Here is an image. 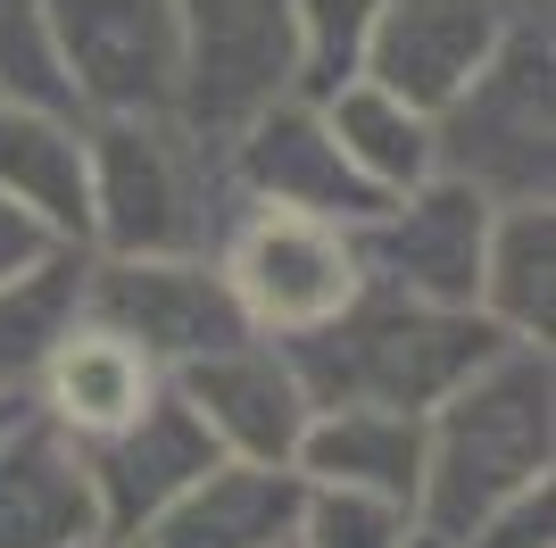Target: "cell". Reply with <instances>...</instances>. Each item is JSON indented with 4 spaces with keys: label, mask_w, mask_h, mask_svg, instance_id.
Masks as SVG:
<instances>
[{
    "label": "cell",
    "mask_w": 556,
    "mask_h": 548,
    "mask_svg": "<svg viewBox=\"0 0 556 548\" xmlns=\"http://www.w3.org/2000/svg\"><path fill=\"white\" fill-rule=\"evenodd\" d=\"M532 482H556V358L548 341H498L441 408H424L416 524L432 540H465Z\"/></svg>",
    "instance_id": "cell-1"
},
{
    "label": "cell",
    "mask_w": 556,
    "mask_h": 548,
    "mask_svg": "<svg viewBox=\"0 0 556 548\" xmlns=\"http://www.w3.org/2000/svg\"><path fill=\"white\" fill-rule=\"evenodd\" d=\"M241 208L225 141L184 116H84V250L100 258H208Z\"/></svg>",
    "instance_id": "cell-2"
},
{
    "label": "cell",
    "mask_w": 556,
    "mask_h": 548,
    "mask_svg": "<svg viewBox=\"0 0 556 548\" xmlns=\"http://www.w3.org/2000/svg\"><path fill=\"white\" fill-rule=\"evenodd\" d=\"M507 341L482 308H432V299H407V291H366L349 299L332 324L300 333L291 365L316 408H399V415H424L441 408L448 390Z\"/></svg>",
    "instance_id": "cell-3"
},
{
    "label": "cell",
    "mask_w": 556,
    "mask_h": 548,
    "mask_svg": "<svg viewBox=\"0 0 556 548\" xmlns=\"http://www.w3.org/2000/svg\"><path fill=\"white\" fill-rule=\"evenodd\" d=\"M441 175L482 200H556V50L548 17H515L490 67L432 116Z\"/></svg>",
    "instance_id": "cell-4"
},
{
    "label": "cell",
    "mask_w": 556,
    "mask_h": 548,
    "mask_svg": "<svg viewBox=\"0 0 556 548\" xmlns=\"http://www.w3.org/2000/svg\"><path fill=\"white\" fill-rule=\"evenodd\" d=\"M216 274H225L232 308L266 341H300L316 324H332L349 299L366 291V258H357V225L332 216H300V208L241 200L216 233Z\"/></svg>",
    "instance_id": "cell-5"
},
{
    "label": "cell",
    "mask_w": 556,
    "mask_h": 548,
    "mask_svg": "<svg viewBox=\"0 0 556 548\" xmlns=\"http://www.w3.org/2000/svg\"><path fill=\"white\" fill-rule=\"evenodd\" d=\"M75 116H166L184 91L175 0H42Z\"/></svg>",
    "instance_id": "cell-6"
},
{
    "label": "cell",
    "mask_w": 556,
    "mask_h": 548,
    "mask_svg": "<svg viewBox=\"0 0 556 548\" xmlns=\"http://www.w3.org/2000/svg\"><path fill=\"white\" fill-rule=\"evenodd\" d=\"M490 208L473 183L457 175H424L407 191L374 208L357 225V258H366V283L407 299H432V308H473L482 291V241H490Z\"/></svg>",
    "instance_id": "cell-7"
},
{
    "label": "cell",
    "mask_w": 556,
    "mask_h": 548,
    "mask_svg": "<svg viewBox=\"0 0 556 548\" xmlns=\"http://www.w3.org/2000/svg\"><path fill=\"white\" fill-rule=\"evenodd\" d=\"M184 25V91L175 116L225 141L275 91H291V0H175Z\"/></svg>",
    "instance_id": "cell-8"
},
{
    "label": "cell",
    "mask_w": 556,
    "mask_h": 548,
    "mask_svg": "<svg viewBox=\"0 0 556 548\" xmlns=\"http://www.w3.org/2000/svg\"><path fill=\"white\" fill-rule=\"evenodd\" d=\"M84 316H100L125 341H141L166 374L250 333L232 291H225V274H216V258H100L92 250V266H84Z\"/></svg>",
    "instance_id": "cell-9"
},
{
    "label": "cell",
    "mask_w": 556,
    "mask_h": 548,
    "mask_svg": "<svg viewBox=\"0 0 556 548\" xmlns=\"http://www.w3.org/2000/svg\"><path fill=\"white\" fill-rule=\"evenodd\" d=\"M225 175H232L241 200L300 208V216H332V225H366L374 208H382V191L341 159L325 109L300 100V91H275L257 116L232 125V134H225Z\"/></svg>",
    "instance_id": "cell-10"
},
{
    "label": "cell",
    "mask_w": 556,
    "mask_h": 548,
    "mask_svg": "<svg viewBox=\"0 0 556 548\" xmlns=\"http://www.w3.org/2000/svg\"><path fill=\"white\" fill-rule=\"evenodd\" d=\"M515 17H540V9H523V0H382L357 75L399 91L407 109L441 116L490 67V50L515 34Z\"/></svg>",
    "instance_id": "cell-11"
},
{
    "label": "cell",
    "mask_w": 556,
    "mask_h": 548,
    "mask_svg": "<svg viewBox=\"0 0 556 548\" xmlns=\"http://www.w3.org/2000/svg\"><path fill=\"white\" fill-rule=\"evenodd\" d=\"M166 383L184 390V408L208 424L216 457H250V465H291L307 415H316L291 349L266 341V333H241V341L208 349V358L175 365Z\"/></svg>",
    "instance_id": "cell-12"
},
{
    "label": "cell",
    "mask_w": 556,
    "mask_h": 548,
    "mask_svg": "<svg viewBox=\"0 0 556 548\" xmlns=\"http://www.w3.org/2000/svg\"><path fill=\"white\" fill-rule=\"evenodd\" d=\"M100 532L84 440L34 408H0V548H92Z\"/></svg>",
    "instance_id": "cell-13"
},
{
    "label": "cell",
    "mask_w": 556,
    "mask_h": 548,
    "mask_svg": "<svg viewBox=\"0 0 556 548\" xmlns=\"http://www.w3.org/2000/svg\"><path fill=\"white\" fill-rule=\"evenodd\" d=\"M92 490H100V524L109 532H141L166 499H184L191 482L216 465L208 424L184 408V390L166 383L134 424H116L109 440H92Z\"/></svg>",
    "instance_id": "cell-14"
},
{
    "label": "cell",
    "mask_w": 556,
    "mask_h": 548,
    "mask_svg": "<svg viewBox=\"0 0 556 548\" xmlns=\"http://www.w3.org/2000/svg\"><path fill=\"white\" fill-rule=\"evenodd\" d=\"M159 390H166V365L150 358V349L125 341L116 324L84 316L67 341L42 358V374H34V390H25V408L50 415L59 433H75L84 449H92V440H109L116 424H134Z\"/></svg>",
    "instance_id": "cell-15"
},
{
    "label": "cell",
    "mask_w": 556,
    "mask_h": 548,
    "mask_svg": "<svg viewBox=\"0 0 556 548\" xmlns=\"http://www.w3.org/2000/svg\"><path fill=\"white\" fill-rule=\"evenodd\" d=\"M300 524V474L291 465H250L216 457L184 499H166L134 532L141 548H282Z\"/></svg>",
    "instance_id": "cell-16"
},
{
    "label": "cell",
    "mask_w": 556,
    "mask_h": 548,
    "mask_svg": "<svg viewBox=\"0 0 556 548\" xmlns=\"http://www.w3.org/2000/svg\"><path fill=\"white\" fill-rule=\"evenodd\" d=\"M0 191L59 241H84V116L0 91Z\"/></svg>",
    "instance_id": "cell-17"
},
{
    "label": "cell",
    "mask_w": 556,
    "mask_h": 548,
    "mask_svg": "<svg viewBox=\"0 0 556 548\" xmlns=\"http://www.w3.org/2000/svg\"><path fill=\"white\" fill-rule=\"evenodd\" d=\"M300 482H357V490H391L416 507L424 482V415L399 408H316L300 449H291Z\"/></svg>",
    "instance_id": "cell-18"
},
{
    "label": "cell",
    "mask_w": 556,
    "mask_h": 548,
    "mask_svg": "<svg viewBox=\"0 0 556 548\" xmlns=\"http://www.w3.org/2000/svg\"><path fill=\"white\" fill-rule=\"evenodd\" d=\"M507 341L556 333V200H498L482 241V291H473Z\"/></svg>",
    "instance_id": "cell-19"
},
{
    "label": "cell",
    "mask_w": 556,
    "mask_h": 548,
    "mask_svg": "<svg viewBox=\"0 0 556 548\" xmlns=\"http://www.w3.org/2000/svg\"><path fill=\"white\" fill-rule=\"evenodd\" d=\"M84 266H92V250L67 241V250H50L42 266H25V274L0 283V408H25L42 358L84 324Z\"/></svg>",
    "instance_id": "cell-20"
},
{
    "label": "cell",
    "mask_w": 556,
    "mask_h": 548,
    "mask_svg": "<svg viewBox=\"0 0 556 548\" xmlns=\"http://www.w3.org/2000/svg\"><path fill=\"white\" fill-rule=\"evenodd\" d=\"M332 125V141H341V159L357 166V175L391 200V191H407V183L441 175V150H432V116L407 109L399 91H382L374 75H349L341 91H325L316 100Z\"/></svg>",
    "instance_id": "cell-21"
},
{
    "label": "cell",
    "mask_w": 556,
    "mask_h": 548,
    "mask_svg": "<svg viewBox=\"0 0 556 548\" xmlns=\"http://www.w3.org/2000/svg\"><path fill=\"white\" fill-rule=\"evenodd\" d=\"M416 507L391 490H357V482H300V548H407L416 540Z\"/></svg>",
    "instance_id": "cell-22"
},
{
    "label": "cell",
    "mask_w": 556,
    "mask_h": 548,
    "mask_svg": "<svg viewBox=\"0 0 556 548\" xmlns=\"http://www.w3.org/2000/svg\"><path fill=\"white\" fill-rule=\"evenodd\" d=\"M382 0H291V91L325 100L366 67V34Z\"/></svg>",
    "instance_id": "cell-23"
},
{
    "label": "cell",
    "mask_w": 556,
    "mask_h": 548,
    "mask_svg": "<svg viewBox=\"0 0 556 548\" xmlns=\"http://www.w3.org/2000/svg\"><path fill=\"white\" fill-rule=\"evenodd\" d=\"M0 91H9V100H50V109H67L42 0H0Z\"/></svg>",
    "instance_id": "cell-24"
},
{
    "label": "cell",
    "mask_w": 556,
    "mask_h": 548,
    "mask_svg": "<svg viewBox=\"0 0 556 548\" xmlns=\"http://www.w3.org/2000/svg\"><path fill=\"white\" fill-rule=\"evenodd\" d=\"M448 548H556V482H532V490L498 499L482 524Z\"/></svg>",
    "instance_id": "cell-25"
},
{
    "label": "cell",
    "mask_w": 556,
    "mask_h": 548,
    "mask_svg": "<svg viewBox=\"0 0 556 548\" xmlns=\"http://www.w3.org/2000/svg\"><path fill=\"white\" fill-rule=\"evenodd\" d=\"M50 250H67V241H59L34 208H17L9 191H0V283H9V274H25V266H42Z\"/></svg>",
    "instance_id": "cell-26"
},
{
    "label": "cell",
    "mask_w": 556,
    "mask_h": 548,
    "mask_svg": "<svg viewBox=\"0 0 556 548\" xmlns=\"http://www.w3.org/2000/svg\"><path fill=\"white\" fill-rule=\"evenodd\" d=\"M92 548H141V540H134V532H100Z\"/></svg>",
    "instance_id": "cell-27"
},
{
    "label": "cell",
    "mask_w": 556,
    "mask_h": 548,
    "mask_svg": "<svg viewBox=\"0 0 556 548\" xmlns=\"http://www.w3.org/2000/svg\"><path fill=\"white\" fill-rule=\"evenodd\" d=\"M407 548H448V540H432V532H416V540H407Z\"/></svg>",
    "instance_id": "cell-28"
},
{
    "label": "cell",
    "mask_w": 556,
    "mask_h": 548,
    "mask_svg": "<svg viewBox=\"0 0 556 548\" xmlns=\"http://www.w3.org/2000/svg\"><path fill=\"white\" fill-rule=\"evenodd\" d=\"M282 548H300V540H282Z\"/></svg>",
    "instance_id": "cell-29"
}]
</instances>
